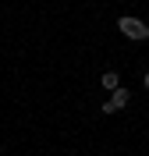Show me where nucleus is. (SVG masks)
I'll return each instance as SVG.
<instances>
[{
    "mask_svg": "<svg viewBox=\"0 0 149 156\" xmlns=\"http://www.w3.org/2000/svg\"><path fill=\"white\" fill-rule=\"evenodd\" d=\"M117 29H121V36H128L131 43H146V39H149V25L142 18H135V14H121Z\"/></svg>",
    "mask_w": 149,
    "mask_h": 156,
    "instance_id": "obj_1",
    "label": "nucleus"
},
{
    "mask_svg": "<svg viewBox=\"0 0 149 156\" xmlns=\"http://www.w3.org/2000/svg\"><path fill=\"white\" fill-rule=\"evenodd\" d=\"M110 103H114V107H117V110H124V107H128V103H131V92H128V89H114V92H110Z\"/></svg>",
    "mask_w": 149,
    "mask_h": 156,
    "instance_id": "obj_2",
    "label": "nucleus"
},
{
    "mask_svg": "<svg viewBox=\"0 0 149 156\" xmlns=\"http://www.w3.org/2000/svg\"><path fill=\"white\" fill-rule=\"evenodd\" d=\"M99 85L107 89V92H114V89L121 85V75H117V71H103V78H99Z\"/></svg>",
    "mask_w": 149,
    "mask_h": 156,
    "instance_id": "obj_3",
    "label": "nucleus"
},
{
    "mask_svg": "<svg viewBox=\"0 0 149 156\" xmlns=\"http://www.w3.org/2000/svg\"><path fill=\"white\" fill-rule=\"evenodd\" d=\"M142 85H146V89H149V71H146V75H142Z\"/></svg>",
    "mask_w": 149,
    "mask_h": 156,
    "instance_id": "obj_4",
    "label": "nucleus"
}]
</instances>
